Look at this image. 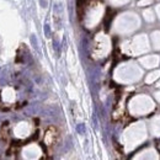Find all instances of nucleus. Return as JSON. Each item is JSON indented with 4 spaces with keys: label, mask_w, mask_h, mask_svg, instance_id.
<instances>
[{
    "label": "nucleus",
    "mask_w": 160,
    "mask_h": 160,
    "mask_svg": "<svg viewBox=\"0 0 160 160\" xmlns=\"http://www.w3.org/2000/svg\"><path fill=\"white\" fill-rule=\"evenodd\" d=\"M77 12H78V19L81 20L82 14H84V0H78L77 1Z\"/></svg>",
    "instance_id": "2"
},
{
    "label": "nucleus",
    "mask_w": 160,
    "mask_h": 160,
    "mask_svg": "<svg viewBox=\"0 0 160 160\" xmlns=\"http://www.w3.org/2000/svg\"><path fill=\"white\" fill-rule=\"evenodd\" d=\"M92 122H94V127L97 128V117H96V115L92 116Z\"/></svg>",
    "instance_id": "7"
},
{
    "label": "nucleus",
    "mask_w": 160,
    "mask_h": 160,
    "mask_svg": "<svg viewBox=\"0 0 160 160\" xmlns=\"http://www.w3.org/2000/svg\"><path fill=\"white\" fill-rule=\"evenodd\" d=\"M30 40H31V43H32L33 48H35L37 52H40V46H38V41H37V37H36V35H31Z\"/></svg>",
    "instance_id": "3"
},
{
    "label": "nucleus",
    "mask_w": 160,
    "mask_h": 160,
    "mask_svg": "<svg viewBox=\"0 0 160 160\" xmlns=\"http://www.w3.org/2000/svg\"><path fill=\"white\" fill-rule=\"evenodd\" d=\"M53 48H54V51L57 52V54H59L61 49H59V43H58V41H57V40H54V41H53Z\"/></svg>",
    "instance_id": "6"
},
{
    "label": "nucleus",
    "mask_w": 160,
    "mask_h": 160,
    "mask_svg": "<svg viewBox=\"0 0 160 160\" xmlns=\"http://www.w3.org/2000/svg\"><path fill=\"white\" fill-rule=\"evenodd\" d=\"M40 4H41V6H42V7H47V5H48L47 0H40Z\"/></svg>",
    "instance_id": "8"
},
{
    "label": "nucleus",
    "mask_w": 160,
    "mask_h": 160,
    "mask_svg": "<svg viewBox=\"0 0 160 160\" xmlns=\"http://www.w3.org/2000/svg\"><path fill=\"white\" fill-rule=\"evenodd\" d=\"M77 132H78L79 134H85V132H86V127H85V124H84V123H79V124L77 126Z\"/></svg>",
    "instance_id": "4"
},
{
    "label": "nucleus",
    "mask_w": 160,
    "mask_h": 160,
    "mask_svg": "<svg viewBox=\"0 0 160 160\" xmlns=\"http://www.w3.org/2000/svg\"><path fill=\"white\" fill-rule=\"evenodd\" d=\"M112 17H113L112 10H111V9H107V12H106V16H105V20H103V23H105V28H106V31L110 28V25H111Z\"/></svg>",
    "instance_id": "1"
},
{
    "label": "nucleus",
    "mask_w": 160,
    "mask_h": 160,
    "mask_svg": "<svg viewBox=\"0 0 160 160\" xmlns=\"http://www.w3.org/2000/svg\"><path fill=\"white\" fill-rule=\"evenodd\" d=\"M51 35H52V32H51V26H49L48 23H46V25H44V36H46L47 38H49Z\"/></svg>",
    "instance_id": "5"
}]
</instances>
